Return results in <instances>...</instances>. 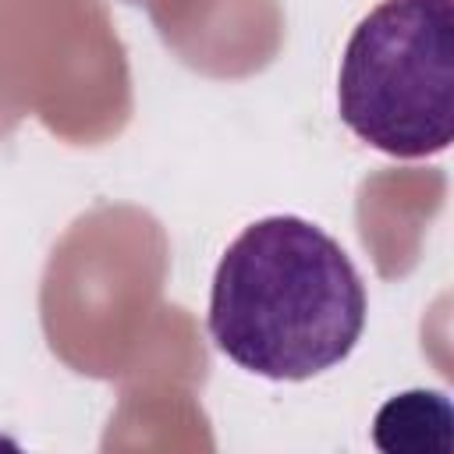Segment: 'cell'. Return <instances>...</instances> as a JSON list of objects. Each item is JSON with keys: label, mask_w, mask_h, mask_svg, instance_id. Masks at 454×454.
<instances>
[{"label": "cell", "mask_w": 454, "mask_h": 454, "mask_svg": "<svg viewBox=\"0 0 454 454\" xmlns=\"http://www.w3.org/2000/svg\"><path fill=\"white\" fill-rule=\"evenodd\" d=\"M365 284L348 252L301 216H262L223 252L209 291V337L266 380H312L340 365L365 330Z\"/></svg>", "instance_id": "obj_1"}, {"label": "cell", "mask_w": 454, "mask_h": 454, "mask_svg": "<svg viewBox=\"0 0 454 454\" xmlns=\"http://www.w3.org/2000/svg\"><path fill=\"white\" fill-rule=\"evenodd\" d=\"M340 121L397 160L454 138V0H383L351 32L337 74Z\"/></svg>", "instance_id": "obj_2"}, {"label": "cell", "mask_w": 454, "mask_h": 454, "mask_svg": "<svg viewBox=\"0 0 454 454\" xmlns=\"http://www.w3.org/2000/svg\"><path fill=\"white\" fill-rule=\"evenodd\" d=\"M372 443L387 454H450L454 408L440 390H404L372 422Z\"/></svg>", "instance_id": "obj_3"}]
</instances>
